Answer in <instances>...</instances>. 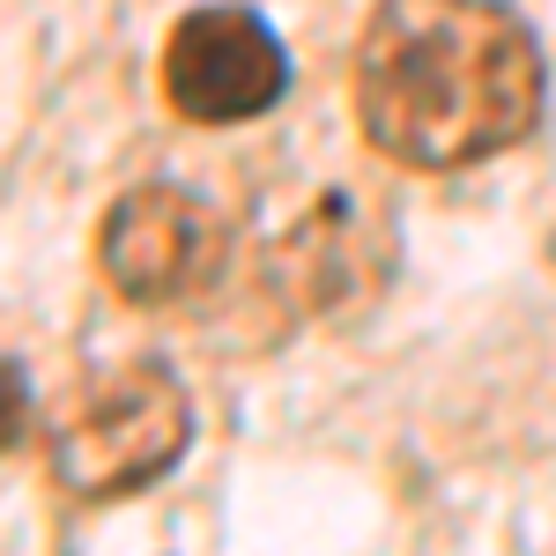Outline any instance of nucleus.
Returning a JSON list of instances; mask_svg holds the SVG:
<instances>
[{"label":"nucleus","mask_w":556,"mask_h":556,"mask_svg":"<svg viewBox=\"0 0 556 556\" xmlns=\"http://www.w3.org/2000/svg\"><path fill=\"white\" fill-rule=\"evenodd\" d=\"M290 89V52L253 8H186L164 38V97L193 127H245Z\"/></svg>","instance_id":"3"},{"label":"nucleus","mask_w":556,"mask_h":556,"mask_svg":"<svg viewBox=\"0 0 556 556\" xmlns=\"http://www.w3.org/2000/svg\"><path fill=\"white\" fill-rule=\"evenodd\" d=\"M542 38L505 0H379L356 45V119L408 172H468L534 134Z\"/></svg>","instance_id":"1"},{"label":"nucleus","mask_w":556,"mask_h":556,"mask_svg":"<svg viewBox=\"0 0 556 556\" xmlns=\"http://www.w3.org/2000/svg\"><path fill=\"white\" fill-rule=\"evenodd\" d=\"M8 445H23V364H8Z\"/></svg>","instance_id":"5"},{"label":"nucleus","mask_w":556,"mask_h":556,"mask_svg":"<svg viewBox=\"0 0 556 556\" xmlns=\"http://www.w3.org/2000/svg\"><path fill=\"white\" fill-rule=\"evenodd\" d=\"M193 438V401L172 364H119L52 430V475L75 497H134L178 468Z\"/></svg>","instance_id":"2"},{"label":"nucleus","mask_w":556,"mask_h":556,"mask_svg":"<svg viewBox=\"0 0 556 556\" xmlns=\"http://www.w3.org/2000/svg\"><path fill=\"white\" fill-rule=\"evenodd\" d=\"M549 260H556V245H549Z\"/></svg>","instance_id":"6"},{"label":"nucleus","mask_w":556,"mask_h":556,"mask_svg":"<svg viewBox=\"0 0 556 556\" xmlns=\"http://www.w3.org/2000/svg\"><path fill=\"white\" fill-rule=\"evenodd\" d=\"M97 267L127 304L201 298L223 275V223L186 186H127L97 223Z\"/></svg>","instance_id":"4"}]
</instances>
